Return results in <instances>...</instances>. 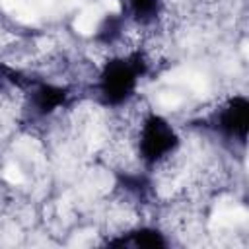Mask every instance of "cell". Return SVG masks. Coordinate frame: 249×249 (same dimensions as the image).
I'll use <instances>...</instances> for the list:
<instances>
[{"instance_id": "6da1fadb", "label": "cell", "mask_w": 249, "mask_h": 249, "mask_svg": "<svg viewBox=\"0 0 249 249\" xmlns=\"http://www.w3.org/2000/svg\"><path fill=\"white\" fill-rule=\"evenodd\" d=\"M140 56H130V58H117L107 62V66L101 72L99 78V89L105 101L109 103H123L130 97L134 91L136 80L140 76L142 64Z\"/></svg>"}, {"instance_id": "7a4b0ae2", "label": "cell", "mask_w": 249, "mask_h": 249, "mask_svg": "<svg viewBox=\"0 0 249 249\" xmlns=\"http://www.w3.org/2000/svg\"><path fill=\"white\" fill-rule=\"evenodd\" d=\"M138 148L146 161L156 163L167 158L173 148L177 146V136L169 123H165L161 117H148L140 124V136H138Z\"/></svg>"}, {"instance_id": "3957f363", "label": "cell", "mask_w": 249, "mask_h": 249, "mask_svg": "<svg viewBox=\"0 0 249 249\" xmlns=\"http://www.w3.org/2000/svg\"><path fill=\"white\" fill-rule=\"evenodd\" d=\"M220 128L228 132L230 136H235L239 140H245L247 126H249V103L245 97H233L230 99L222 113H220Z\"/></svg>"}, {"instance_id": "277c9868", "label": "cell", "mask_w": 249, "mask_h": 249, "mask_svg": "<svg viewBox=\"0 0 249 249\" xmlns=\"http://www.w3.org/2000/svg\"><path fill=\"white\" fill-rule=\"evenodd\" d=\"M64 99H66V89L51 86V84L37 88L35 95H33V103L41 113H51L53 109L60 107L64 103Z\"/></svg>"}, {"instance_id": "5b68a950", "label": "cell", "mask_w": 249, "mask_h": 249, "mask_svg": "<svg viewBox=\"0 0 249 249\" xmlns=\"http://www.w3.org/2000/svg\"><path fill=\"white\" fill-rule=\"evenodd\" d=\"M132 243L138 245V247H161L165 241L161 239V235H160L158 231L142 230V231H136V233H134Z\"/></svg>"}, {"instance_id": "8992f818", "label": "cell", "mask_w": 249, "mask_h": 249, "mask_svg": "<svg viewBox=\"0 0 249 249\" xmlns=\"http://www.w3.org/2000/svg\"><path fill=\"white\" fill-rule=\"evenodd\" d=\"M134 14L142 19H148L156 14V0H130Z\"/></svg>"}]
</instances>
